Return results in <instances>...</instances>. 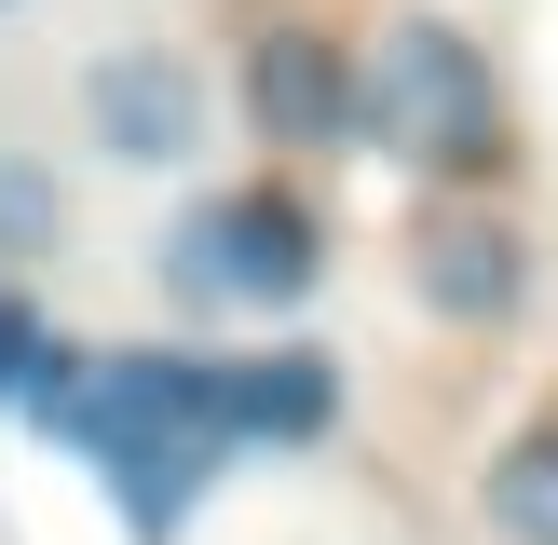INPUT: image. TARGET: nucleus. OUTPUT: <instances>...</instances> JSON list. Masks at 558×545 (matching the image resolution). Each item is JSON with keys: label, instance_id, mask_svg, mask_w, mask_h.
Returning <instances> with one entry per match:
<instances>
[{"label": "nucleus", "instance_id": "7ed1b4c3", "mask_svg": "<svg viewBox=\"0 0 558 545\" xmlns=\"http://www.w3.org/2000/svg\"><path fill=\"white\" fill-rule=\"evenodd\" d=\"M150 272H163V300H191V314H287V300H314L327 232H314L300 191L259 178V191H205V205L150 245Z\"/></svg>", "mask_w": 558, "mask_h": 545}, {"label": "nucleus", "instance_id": "f257e3e1", "mask_svg": "<svg viewBox=\"0 0 558 545\" xmlns=\"http://www.w3.org/2000/svg\"><path fill=\"white\" fill-rule=\"evenodd\" d=\"M41 436L96 450L109 491H123V532L163 545L191 505H205L218 450H232V423H218V354H82V382L54 396Z\"/></svg>", "mask_w": 558, "mask_h": 545}, {"label": "nucleus", "instance_id": "39448f33", "mask_svg": "<svg viewBox=\"0 0 558 545\" xmlns=\"http://www.w3.org/2000/svg\"><path fill=\"white\" fill-rule=\"evenodd\" d=\"M245 109H259L272 150H327V136L354 123L341 41H314V27H259V55H245Z\"/></svg>", "mask_w": 558, "mask_h": 545}, {"label": "nucleus", "instance_id": "0eeeda50", "mask_svg": "<svg viewBox=\"0 0 558 545\" xmlns=\"http://www.w3.org/2000/svg\"><path fill=\"white\" fill-rule=\"evenodd\" d=\"M423 300L450 327H505L518 300H532V245H518L505 218H436L423 232Z\"/></svg>", "mask_w": 558, "mask_h": 545}, {"label": "nucleus", "instance_id": "6e6552de", "mask_svg": "<svg viewBox=\"0 0 558 545\" xmlns=\"http://www.w3.org/2000/svg\"><path fill=\"white\" fill-rule=\"evenodd\" d=\"M477 505H490V532H505V545H558V423H532V436L490 450Z\"/></svg>", "mask_w": 558, "mask_h": 545}, {"label": "nucleus", "instance_id": "423d86ee", "mask_svg": "<svg viewBox=\"0 0 558 545\" xmlns=\"http://www.w3.org/2000/svg\"><path fill=\"white\" fill-rule=\"evenodd\" d=\"M218 423H232V436H272V450L327 436V423H341V354H314V341L218 354Z\"/></svg>", "mask_w": 558, "mask_h": 545}, {"label": "nucleus", "instance_id": "20e7f679", "mask_svg": "<svg viewBox=\"0 0 558 545\" xmlns=\"http://www.w3.org/2000/svg\"><path fill=\"white\" fill-rule=\"evenodd\" d=\"M205 69L191 55H163V41H123V55H96V82H82V136H96L109 164H136V178H178L191 150H205Z\"/></svg>", "mask_w": 558, "mask_h": 545}, {"label": "nucleus", "instance_id": "1a4fd4ad", "mask_svg": "<svg viewBox=\"0 0 558 545\" xmlns=\"http://www.w3.org/2000/svg\"><path fill=\"white\" fill-rule=\"evenodd\" d=\"M54 232H69V191L41 164H0V259H41Z\"/></svg>", "mask_w": 558, "mask_h": 545}, {"label": "nucleus", "instance_id": "f03ea898", "mask_svg": "<svg viewBox=\"0 0 558 545\" xmlns=\"http://www.w3.org/2000/svg\"><path fill=\"white\" fill-rule=\"evenodd\" d=\"M341 136H368V150L423 164V178H490V164H505V96H490V55L463 41L450 14L381 27V55L354 69V123H341Z\"/></svg>", "mask_w": 558, "mask_h": 545}, {"label": "nucleus", "instance_id": "9d476101", "mask_svg": "<svg viewBox=\"0 0 558 545\" xmlns=\"http://www.w3.org/2000/svg\"><path fill=\"white\" fill-rule=\"evenodd\" d=\"M27 354H41V314H27V300L0 287V396H14V382H27Z\"/></svg>", "mask_w": 558, "mask_h": 545}, {"label": "nucleus", "instance_id": "9b49d317", "mask_svg": "<svg viewBox=\"0 0 558 545\" xmlns=\"http://www.w3.org/2000/svg\"><path fill=\"white\" fill-rule=\"evenodd\" d=\"M0 14H14V0H0Z\"/></svg>", "mask_w": 558, "mask_h": 545}]
</instances>
